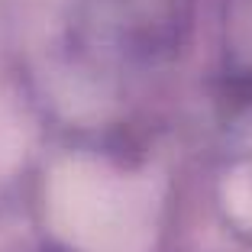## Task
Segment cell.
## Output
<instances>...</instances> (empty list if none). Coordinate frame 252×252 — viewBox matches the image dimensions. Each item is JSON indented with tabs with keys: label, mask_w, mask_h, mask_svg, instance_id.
Wrapping results in <instances>:
<instances>
[{
	"label": "cell",
	"mask_w": 252,
	"mask_h": 252,
	"mask_svg": "<svg viewBox=\"0 0 252 252\" xmlns=\"http://www.w3.org/2000/svg\"><path fill=\"white\" fill-rule=\"evenodd\" d=\"M194 0H113L110 36L126 59L156 62L185 42Z\"/></svg>",
	"instance_id": "6da1fadb"
}]
</instances>
